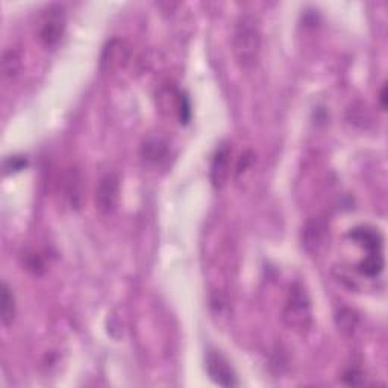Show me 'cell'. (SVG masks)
Returning a JSON list of instances; mask_svg holds the SVG:
<instances>
[{
  "label": "cell",
  "mask_w": 388,
  "mask_h": 388,
  "mask_svg": "<svg viewBox=\"0 0 388 388\" xmlns=\"http://www.w3.org/2000/svg\"><path fill=\"white\" fill-rule=\"evenodd\" d=\"M261 37L259 20L255 15L244 14L237 20L232 35V53L241 68L250 70L258 64L261 55Z\"/></svg>",
  "instance_id": "1"
},
{
  "label": "cell",
  "mask_w": 388,
  "mask_h": 388,
  "mask_svg": "<svg viewBox=\"0 0 388 388\" xmlns=\"http://www.w3.org/2000/svg\"><path fill=\"white\" fill-rule=\"evenodd\" d=\"M282 319L290 329L297 334H305L311 328L313 313H311V300L305 288L300 284H295L291 287L287 304L284 306Z\"/></svg>",
  "instance_id": "2"
},
{
  "label": "cell",
  "mask_w": 388,
  "mask_h": 388,
  "mask_svg": "<svg viewBox=\"0 0 388 388\" xmlns=\"http://www.w3.org/2000/svg\"><path fill=\"white\" fill-rule=\"evenodd\" d=\"M67 28V14L66 8L62 5L47 6L39 15L37 21V35L43 46L52 47L57 46L66 34Z\"/></svg>",
  "instance_id": "3"
},
{
  "label": "cell",
  "mask_w": 388,
  "mask_h": 388,
  "mask_svg": "<svg viewBox=\"0 0 388 388\" xmlns=\"http://www.w3.org/2000/svg\"><path fill=\"white\" fill-rule=\"evenodd\" d=\"M118 197H120V178L116 173H107L99 181L96 188V210L102 216H109L117 208Z\"/></svg>",
  "instance_id": "4"
},
{
  "label": "cell",
  "mask_w": 388,
  "mask_h": 388,
  "mask_svg": "<svg viewBox=\"0 0 388 388\" xmlns=\"http://www.w3.org/2000/svg\"><path fill=\"white\" fill-rule=\"evenodd\" d=\"M205 362H207L208 375L214 382L221 387L239 385V379H237L232 366L220 352L210 351L207 353V360H205Z\"/></svg>",
  "instance_id": "5"
},
{
  "label": "cell",
  "mask_w": 388,
  "mask_h": 388,
  "mask_svg": "<svg viewBox=\"0 0 388 388\" xmlns=\"http://www.w3.org/2000/svg\"><path fill=\"white\" fill-rule=\"evenodd\" d=\"M231 155L232 150L229 145H221L214 154L211 163V182L214 188L221 190L231 178Z\"/></svg>",
  "instance_id": "6"
},
{
  "label": "cell",
  "mask_w": 388,
  "mask_h": 388,
  "mask_svg": "<svg viewBox=\"0 0 388 388\" xmlns=\"http://www.w3.org/2000/svg\"><path fill=\"white\" fill-rule=\"evenodd\" d=\"M349 239L360 244L361 248L367 250V253H382L384 249V237L378 229L362 225L351 229Z\"/></svg>",
  "instance_id": "7"
},
{
  "label": "cell",
  "mask_w": 388,
  "mask_h": 388,
  "mask_svg": "<svg viewBox=\"0 0 388 388\" xmlns=\"http://www.w3.org/2000/svg\"><path fill=\"white\" fill-rule=\"evenodd\" d=\"M129 58V47L123 39L114 38L107 44L104 55H102V68L114 70L122 67Z\"/></svg>",
  "instance_id": "8"
},
{
  "label": "cell",
  "mask_w": 388,
  "mask_h": 388,
  "mask_svg": "<svg viewBox=\"0 0 388 388\" xmlns=\"http://www.w3.org/2000/svg\"><path fill=\"white\" fill-rule=\"evenodd\" d=\"M64 196L71 208H79L82 202V178L77 170H68L64 175Z\"/></svg>",
  "instance_id": "9"
},
{
  "label": "cell",
  "mask_w": 388,
  "mask_h": 388,
  "mask_svg": "<svg viewBox=\"0 0 388 388\" xmlns=\"http://www.w3.org/2000/svg\"><path fill=\"white\" fill-rule=\"evenodd\" d=\"M326 240V225L320 220H313L305 229V246L306 249L317 253Z\"/></svg>",
  "instance_id": "10"
},
{
  "label": "cell",
  "mask_w": 388,
  "mask_h": 388,
  "mask_svg": "<svg viewBox=\"0 0 388 388\" xmlns=\"http://www.w3.org/2000/svg\"><path fill=\"white\" fill-rule=\"evenodd\" d=\"M0 317L5 328L11 326L15 319V297L6 282H2V291H0Z\"/></svg>",
  "instance_id": "11"
},
{
  "label": "cell",
  "mask_w": 388,
  "mask_h": 388,
  "mask_svg": "<svg viewBox=\"0 0 388 388\" xmlns=\"http://www.w3.org/2000/svg\"><path fill=\"white\" fill-rule=\"evenodd\" d=\"M385 261L382 253H367L358 264V272L367 278H376L384 272Z\"/></svg>",
  "instance_id": "12"
},
{
  "label": "cell",
  "mask_w": 388,
  "mask_h": 388,
  "mask_svg": "<svg viewBox=\"0 0 388 388\" xmlns=\"http://www.w3.org/2000/svg\"><path fill=\"white\" fill-rule=\"evenodd\" d=\"M21 68V57L17 50H6L2 58V71L6 79H12L19 75Z\"/></svg>",
  "instance_id": "13"
},
{
  "label": "cell",
  "mask_w": 388,
  "mask_h": 388,
  "mask_svg": "<svg viewBox=\"0 0 388 388\" xmlns=\"http://www.w3.org/2000/svg\"><path fill=\"white\" fill-rule=\"evenodd\" d=\"M164 155H165V145L161 140L152 138L146 141L145 146H142V156H145V160L147 161L158 163Z\"/></svg>",
  "instance_id": "14"
},
{
  "label": "cell",
  "mask_w": 388,
  "mask_h": 388,
  "mask_svg": "<svg viewBox=\"0 0 388 388\" xmlns=\"http://www.w3.org/2000/svg\"><path fill=\"white\" fill-rule=\"evenodd\" d=\"M356 326H358V315H356L355 311L346 308V310H342L338 313V328L342 329L344 334L347 335L353 334Z\"/></svg>",
  "instance_id": "15"
},
{
  "label": "cell",
  "mask_w": 388,
  "mask_h": 388,
  "mask_svg": "<svg viewBox=\"0 0 388 388\" xmlns=\"http://www.w3.org/2000/svg\"><path fill=\"white\" fill-rule=\"evenodd\" d=\"M26 165V160H23V158L19 156H14L10 158V160L5 161V170H21L23 167Z\"/></svg>",
  "instance_id": "16"
},
{
  "label": "cell",
  "mask_w": 388,
  "mask_h": 388,
  "mask_svg": "<svg viewBox=\"0 0 388 388\" xmlns=\"http://www.w3.org/2000/svg\"><path fill=\"white\" fill-rule=\"evenodd\" d=\"M379 102H381V108L385 111L387 108V85L381 89V94H379Z\"/></svg>",
  "instance_id": "17"
}]
</instances>
